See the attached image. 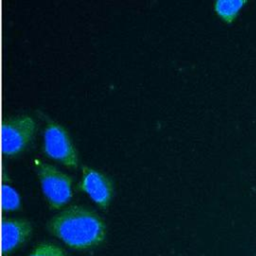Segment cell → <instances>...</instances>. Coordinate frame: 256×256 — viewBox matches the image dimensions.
Masks as SVG:
<instances>
[{
    "label": "cell",
    "mask_w": 256,
    "mask_h": 256,
    "mask_svg": "<svg viewBox=\"0 0 256 256\" xmlns=\"http://www.w3.org/2000/svg\"><path fill=\"white\" fill-rule=\"evenodd\" d=\"M32 226L29 221L21 218H3L1 224L2 252L8 255L31 235Z\"/></svg>",
    "instance_id": "8992f818"
},
{
    "label": "cell",
    "mask_w": 256,
    "mask_h": 256,
    "mask_svg": "<svg viewBox=\"0 0 256 256\" xmlns=\"http://www.w3.org/2000/svg\"><path fill=\"white\" fill-rule=\"evenodd\" d=\"M28 256H66L63 250L51 243H41Z\"/></svg>",
    "instance_id": "9c48e42d"
},
{
    "label": "cell",
    "mask_w": 256,
    "mask_h": 256,
    "mask_svg": "<svg viewBox=\"0 0 256 256\" xmlns=\"http://www.w3.org/2000/svg\"><path fill=\"white\" fill-rule=\"evenodd\" d=\"M47 226L54 236L77 250L96 247L106 236L102 218L93 210L80 205L63 209L49 220Z\"/></svg>",
    "instance_id": "6da1fadb"
},
{
    "label": "cell",
    "mask_w": 256,
    "mask_h": 256,
    "mask_svg": "<svg viewBox=\"0 0 256 256\" xmlns=\"http://www.w3.org/2000/svg\"><path fill=\"white\" fill-rule=\"evenodd\" d=\"M45 153L68 166H77L78 154L67 130L60 124L47 119L44 131Z\"/></svg>",
    "instance_id": "277c9868"
},
{
    "label": "cell",
    "mask_w": 256,
    "mask_h": 256,
    "mask_svg": "<svg viewBox=\"0 0 256 256\" xmlns=\"http://www.w3.org/2000/svg\"><path fill=\"white\" fill-rule=\"evenodd\" d=\"M36 129L29 115H18L4 119L1 125V149L4 154L15 155L31 140Z\"/></svg>",
    "instance_id": "3957f363"
},
{
    "label": "cell",
    "mask_w": 256,
    "mask_h": 256,
    "mask_svg": "<svg viewBox=\"0 0 256 256\" xmlns=\"http://www.w3.org/2000/svg\"><path fill=\"white\" fill-rule=\"evenodd\" d=\"M79 188L86 192L101 208H106L113 194L111 179L99 170L89 166L82 167V178Z\"/></svg>",
    "instance_id": "5b68a950"
},
{
    "label": "cell",
    "mask_w": 256,
    "mask_h": 256,
    "mask_svg": "<svg viewBox=\"0 0 256 256\" xmlns=\"http://www.w3.org/2000/svg\"><path fill=\"white\" fill-rule=\"evenodd\" d=\"M1 205L3 210L11 211L20 207V197L18 192L9 184H3L1 188Z\"/></svg>",
    "instance_id": "ba28073f"
},
{
    "label": "cell",
    "mask_w": 256,
    "mask_h": 256,
    "mask_svg": "<svg viewBox=\"0 0 256 256\" xmlns=\"http://www.w3.org/2000/svg\"><path fill=\"white\" fill-rule=\"evenodd\" d=\"M245 3L243 0H218L214 3V9L221 18L231 22Z\"/></svg>",
    "instance_id": "52a82bcc"
},
{
    "label": "cell",
    "mask_w": 256,
    "mask_h": 256,
    "mask_svg": "<svg viewBox=\"0 0 256 256\" xmlns=\"http://www.w3.org/2000/svg\"><path fill=\"white\" fill-rule=\"evenodd\" d=\"M43 193L52 208H59L72 197V179L54 165L36 161Z\"/></svg>",
    "instance_id": "7a4b0ae2"
}]
</instances>
